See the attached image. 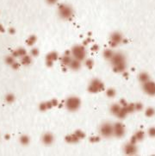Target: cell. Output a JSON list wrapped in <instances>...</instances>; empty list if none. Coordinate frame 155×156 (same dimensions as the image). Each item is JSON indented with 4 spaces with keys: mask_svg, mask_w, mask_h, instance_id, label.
Returning a JSON list of instances; mask_svg holds the SVG:
<instances>
[{
    "mask_svg": "<svg viewBox=\"0 0 155 156\" xmlns=\"http://www.w3.org/2000/svg\"><path fill=\"white\" fill-rule=\"evenodd\" d=\"M58 14L60 18L64 20H68L73 16V10L68 5L61 4L58 7Z\"/></svg>",
    "mask_w": 155,
    "mask_h": 156,
    "instance_id": "6da1fadb",
    "label": "cell"
},
{
    "mask_svg": "<svg viewBox=\"0 0 155 156\" xmlns=\"http://www.w3.org/2000/svg\"><path fill=\"white\" fill-rule=\"evenodd\" d=\"M65 105L69 111H77L81 106V100L78 97H69L67 98Z\"/></svg>",
    "mask_w": 155,
    "mask_h": 156,
    "instance_id": "7a4b0ae2",
    "label": "cell"
},
{
    "mask_svg": "<svg viewBox=\"0 0 155 156\" xmlns=\"http://www.w3.org/2000/svg\"><path fill=\"white\" fill-rule=\"evenodd\" d=\"M71 54L74 59L83 61L86 57V50L82 45H75L71 50Z\"/></svg>",
    "mask_w": 155,
    "mask_h": 156,
    "instance_id": "3957f363",
    "label": "cell"
},
{
    "mask_svg": "<svg viewBox=\"0 0 155 156\" xmlns=\"http://www.w3.org/2000/svg\"><path fill=\"white\" fill-rule=\"evenodd\" d=\"M103 90H104V85L98 79H93L88 86V91L91 93H97Z\"/></svg>",
    "mask_w": 155,
    "mask_h": 156,
    "instance_id": "277c9868",
    "label": "cell"
},
{
    "mask_svg": "<svg viewBox=\"0 0 155 156\" xmlns=\"http://www.w3.org/2000/svg\"><path fill=\"white\" fill-rule=\"evenodd\" d=\"M99 131L103 137L109 138L114 136V125H112L111 123H109V122L103 123L99 129Z\"/></svg>",
    "mask_w": 155,
    "mask_h": 156,
    "instance_id": "5b68a950",
    "label": "cell"
},
{
    "mask_svg": "<svg viewBox=\"0 0 155 156\" xmlns=\"http://www.w3.org/2000/svg\"><path fill=\"white\" fill-rule=\"evenodd\" d=\"M143 91L149 96H155V83L149 80L146 83H143L142 85Z\"/></svg>",
    "mask_w": 155,
    "mask_h": 156,
    "instance_id": "8992f818",
    "label": "cell"
},
{
    "mask_svg": "<svg viewBox=\"0 0 155 156\" xmlns=\"http://www.w3.org/2000/svg\"><path fill=\"white\" fill-rule=\"evenodd\" d=\"M126 62V59H125V56L122 53H115L113 57L111 58L110 59V63L112 66H115V65H118V64H121V63H125Z\"/></svg>",
    "mask_w": 155,
    "mask_h": 156,
    "instance_id": "52a82bcc",
    "label": "cell"
},
{
    "mask_svg": "<svg viewBox=\"0 0 155 156\" xmlns=\"http://www.w3.org/2000/svg\"><path fill=\"white\" fill-rule=\"evenodd\" d=\"M125 134V127L122 123L116 122L114 125V136L116 137H121Z\"/></svg>",
    "mask_w": 155,
    "mask_h": 156,
    "instance_id": "ba28073f",
    "label": "cell"
},
{
    "mask_svg": "<svg viewBox=\"0 0 155 156\" xmlns=\"http://www.w3.org/2000/svg\"><path fill=\"white\" fill-rule=\"evenodd\" d=\"M137 151H138V149H137V147L135 146V144L131 143V142L126 144L123 147V152L127 155H135L137 153Z\"/></svg>",
    "mask_w": 155,
    "mask_h": 156,
    "instance_id": "9c48e42d",
    "label": "cell"
},
{
    "mask_svg": "<svg viewBox=\"0 0 155 156\" xmlns=\"http://www.w3.org/2000/svg\"><path fill=\"white\" fill-rule=\"evenodd\" d=\"M59 57V54L56 53V52H51L49 53L47 57H46V62H47V67H52L53 64V62L58 59Z\"/></svg>",
    "mask_w": 155,
    "mask_h": 156,
    "instance_id": "30bf717a",
    "label": "cell"
},
{
    "mask_svg": "<svg viewBox=\"0 0 155 156\" xmlns=\"http://www.w3.org/2000/svg\"><path fill=\"white\" fill-rule=\"evenodd\" d=\"M42 141L45 145H51L54 141V136H53V134H51L49 132H47L42 136Z\"/></svg>",
    "mask_w": 155,
    "mask_h": 156,
    "instance_id": "8fae6325",
    "label": "cell"
},
{
    "mask_svg": "<svg viewBox=\"0 0 155 156\" xmlns=\"http://www.w3.org/2000/svg\"><path fill=\"white\" fill-rule=\"evenodd\" d=\"M122 40H123V36L119 32H113L110 35V41L113 42H115L116 44H119V43L122 42Z\"/></svg>",
    "mask_w": 155,
    "mask_h": 156,
    "instance_id": "7c38bea8",
    "label": "cell"
},
{
    "mask_svg": "<svg viewBox=\"0 0 155 156\" xmlns=\"http://www.w3.org/2000/svg\"><path fill=\"white\" fill-rule=\"evenodd\" d=\"M81 62L80 60L78 59H73V60L71 61L70 65L68 66L71 69L73 70H75V71H78V69H80L81 67Z\"/></svg>",
    "mask_w": 155,
    "mask_h": 156,
    "instance_id": "4fadbf2b",
    "label": "cell"
},
{
    "mask_svg": "<svg viewBox=\"0 0 155 156\" xmlns=\"http://www.w3.org/2000/svg\"><path fill=\"white\" fill-rule=\"evenodd\" d=\"M72 60H73V58L69 54H65V55H63V56L60 58L61 64L63 65V66H65V67L69 66Z\"/></svg>",
    "mask_w": 155,
    "mask_h": 156,
    "instance_id": "5bb4252c",
    "label": "cell"
},
{
    "mask_svg": "<svg viewBox=\"0 0 155 156\" xmlns=\"http://www.w3.org/2000/svg\"><path fill=\"white\" fill-rule=\"evenodd\" d=\"M66 141L68 142V143H77L79 141V138L75 135V134H72V135H68L66 136L65 138Z\"/></svg>",
    "mask_w": 155,
    "mask_h": 156,
    "instance_id": "9a60e30c",
    "label": "cell"
},
{
    "mask_svg": "<svg viewBox=\"0 0 155 156\" xmlns=\"http://www.w3.org/2000/svg\"><path fill=\"white\" fill-rule=\"evenodd\" d=\"M113 69H114V72H115V73H123V72H125L126 62H125V63H121V64H118V65L113 66Z\"/></svg>",
    "mask_w": 155,
    "mask_h": 156,
    "instance_id": "2e32d148",
    "label": "cell"
},
{
    "mask_svg": "<svg viewBox=\"0 0 155 156\" xmlns=\"http://www.w3.org/2000/svg\"><path fill=\"white\" fill-rule=\"evenodd\" d=\"M21 63L23 65V66H28L30 65L31 63H32V59H31V57L28 54L21 57Z\"/></svg>",
    "mask_w": 155,
    "mask_h": 156,
    "instance_id": "e0dca14e",
    "label": "cell"
},
{
    "mask_svg": "<svg viewBox=\"0 0 155 156\" xmlns=\"http://www.w3.org/2000/svg\"><path fill=\"white\" fill-rule=\"evenodd\" d=\"M121 107H122V106H121V104H112V105L110 106V112H111L113 115L116 116V115L119 113V111L121 110Z\"/></svg>",
    "mask_w": 155,
    "mask_h": 156,
    "instance_id": "ac0fdd59",
    "label": "cell"
},
{
    "mask_svg": "<svg viewBox=\"0 0 155 156\" xmlns=\"http://www.w3.org/2000/svg\"><path fill=\"white\" fill-rule=\"evenodd\" d=\"M139 80L143 84V83H146V82H147V81H149L150 80V77H149V75H148V73H145V72H142V73H140V74H139Z\"/></svg>",
    "mask_w": 155,
    "mask_h": 156,
    "instance_id": "d6986e66",
    "label": "cell"
},
{
    "mask_svg": "<svg viewBox=\"0 0 155 156\" xmlns=\"http://www.w3.org/2000/svg\"><path fill=\"white\" fill-rule=\"evenodd\" d=\"M114 54H115V53L113 52V50H112V49H110V48H107V49H105V50L104 51V53H103V56H104L106 59L110 60V59H111V58L113 57Z\"/></svg>",
    "mask_w": 155,
    "mask_h": 156,
    "instance_id": "ffe728a7",
    "label": "cell"
},
{
    "mask_svg": "<svg viewBox=\"0 0 155 156\" xmlns=\"http://www.w3.org/2000/svg\"><path fill=\"white\" fill-rule=\"evenodd\" d=\"M128 114H129V111H128V110L126 109V107H125V106H122L121 109V110L119 111V113L116 115V116H117L118 118L122 119V118H125L126 116H127Z\"/></svg>",
    "mask_w": 155,
    "mask_h": 156,
    "instance_id": "44dd1931",
    "label": "cell"
},
{
    "mask_svg": "<svg viewBox=\"0 0 155 156\" xmlns=\"http://www.w3.org/2000/svg\"><path fill=\"white\" fill-rule=\"evenodd\" d=\"M36 36H34V35H32V36H30L28 39H27V41H26V42H27V44L28 45V46H33L35 43H36Z\"/></svg>",
    "mask_w": 155,
    "mask_h": 156,
    "instance_id": "7402d4cb",
    "label": "cell"
},
{
    "mask_svg": "<svg viewBox=\"0 0 155 156\" xmlns=\"http://www.w3.org/2000/svg\"><path fill=\"white\" fill-rule=\"evenodd\" d=\"M20 143L22 145H28L29 143V137L28 136H22L20 137Z\"/></svg>",
    "mask_w": 155,
    "mask_h": 156,
    "instance_id": "603a6c76",
    "label": "cell"
},
{
    "mask_svg": "<svg viewBox=\"0 0 155 156\" xmlns=\"http://www.w3.org/2000/svg\"><path fill=\"white\" fill-rule=\"evenodd\" d=\"M5 62H6V64L12 66V65H13V63L15 62V57H13L12 55L6 56V57H5Z\"/></svg>",
    "mask_w": 155,
    "mask_h": 156,
    "instance_id": "cb8c5ba5",
    "label": "cell"
},
{
    "mask_svg": "<svg viewBox=\"0 0 155 156\" xmlns=\"http://www.w3.org/2000/svg\"><path fill=\"white\" fill-rule=\"evenodd\" d=\"M135 138L137 139V141H141V140H143L144 139V137H145V133L143 132V131H137L136 133H135Z\"/></svg>",
    "mask_w": 155,
    "mask_h": 156,
    "instance_id": "d4e9b609",
    "label": "cell"
},
{
    "mask_svg": "<svg viewBox=\"0 0 155 156\" xmlns=\"http://www.w3.org/2000/svg\"><path fill=\"white\" fill-rule=\"evenodd\" d=\"M5 101L7 102V103H9V104H11V103H13L14 101H15V96L13 95V94H8V95H6V97H5Z\"/></svg>",
    "mask_w": 155,
    "mask_h": 156,
    "instance_id": "484cf974",
    "label": "cell"
},
{
    "mask_svg": "<svg viewBox=\"0 0 155 156\" xmlns=\"http://www.w3.org/2000/svg\"><path fill=\"white\" fill-rule=\"evenodd\" d=\"M116 94V92L114 89H108L107 91H106V95L109 97V98H114Z\"/></svg>",
    "mask_w": 155,
    "mask_h": 156,
    "instance_id": "4316f807",
    "label": "cell"
},
{
    "mask_svg": "<svg viewBox=\"0 0 155 156\" xmlns=\"http://www.w3.org/2000/svg\"><path fill=\"white\" fill-rule=\"evenodd\" d=\"M125 107H126V109L128 110L129 113L133 112V111L135 110V104H128Z\"/></svg>",
    "mask_w": 155,
    "mask_h": 156,
    "instance_id": "83f0119b",
    "label": "cell"
},
{
    "mask_svg": "<svg viewBox=\"0 0 155 156\" xmlns=\"http://www.w3.org/2000/svg\"><path fill=\"white\" fill-rule=\"evenodd\" d=\"M145 114H146V116L151 117V116H152L155 114V110H154V109H152V108H148V109L146 110Z\"/></svg>",
    "mask_w": 155,
    "mask_h": 156,
    "instance_id": "f1b7e54d",
    "label": "cell"
},
{
    "mask_svg": "<svg viewBox=\"0 0 155 156\" xmlns=\"http://www.w3.org/2000/svg\"><path fill=\"white\" fill-rule=\"evenodd\" d=\"M85 66L89 68V69H91L93 67V66H94V61H93L92 59H86L85 61Z\"/></svg>",
    "mask_w": 155,
    "mask_h": 156,
    "instance_id": "f546056e",
    "label": "cell"
},
{
    "mask_svg": "<svg viewBox=\"0 0 155 156\" xmlns=\"http://www.w3.org/2000/svg\"><path fill=\"white\" fill-rule=\"evenodd\" d=\"M74 134H75L79 139H84V138L85 137V134H84L83 131H81V130H76V131L74 132Z\"/></svg>",
    "mask_w": 155,
    "mask_h": 156,
    "instance_id": "4dcf8cb0",
    "label": "cell"
},
{
    "mask_svg": "<svg viewBox=\"0 0 155 156\" xmlns=\"http://www.w3.org/2000/svg\"><path fill=\"white\" fill-rule=\"evenodd\" d=\"M17 52H18V54H19V56H20V57H22V56H24V55L27 54L26 50H25L24 48H18V49H17Z\"/></svg>",
    "mask_w": 155,
    "mask_h": 156,
    "instance_id": "1f68e13d",
    "label": "cell"
},
{
    "mask_svg": "<svg viewBox=\"0 0 155 156\" xmlns=\"http://www.w3.org/2000/svg\"><path fill=\"white\" fill-rule=\"evenodd\" d=\"M148 135L151 137H155V127H151L148 130Z\"/></svg>",
    "mask_w": 155,
    "mask_h": 156,
    "instance_id": "d6a6232c",
    "label": "cell"
},
{
    "mask_svg": "<svg viewBox=\"0 0 155 156\" xmlns=\"http://www.w3.org/2000/svg\"><path fill=\"white\" fill-rule=\"evenodd\" d=\"M39 109L41 111H45L47 110V104L46 103H42L39 106Z\"/></svg>",
    "mask_w": 155,
    "mask_h": 156,
    "instance_id": "836d02e7",
    "label": "cell"
},
{
    "mask_svg": "<svg viewBox=\"0 0 155 156\" xmlns=\"http://www.w3.org/2000/svg\"><path fill=\"white\" fill-rule=\"evenodd\" d=\"M38 54H39V50L37 48H33L32 50H31V55L32 56L36 57V56H38Z\"/></svg>",
    "mask_w": 155,
    "mask_h": 156,
    "instance_id": "e575fe53",
    "label": "cell"
},
{
    "mask_svg": "<svg viewBox=\"0 0 155 156\" xmlns=\"http://www.w3.org/2000/svg\"><path fill=\"white\" fill-rule=\"evenodd\" d=\"M90 141L91 142H98V141H100V138L98 136H92V137L90 138Z\"/></svg>",
    "mask_w": 155,
    "mask_h": 156,
    "instance_id": "d590c367",
    "label": "cell"
},
{
    "mask_svg": "<svg viewBox=\"0 0 155 156\" xmlns=\"http://www.w3.org/2000/svg\"><path fill=\"white\" fill-rule=\"evenodd\" d=\"M19 67H20V64L18 63V62H16V61L14 62L13 65H12V68L15 69V70H17L19 68Z\"/></svg>",
    "mask_w": 155,
    "mask_h": 156,
    "instance_id": "8d00e7d4",
    "label": "cell"
},
{
    "mask_svg": "<svg viewBox=\"0 0 155 156\" xmlns=\"http://www.w3.org/2000/svg\"><path fill=\"white\" fill-rule=\"evenodd\" d=\"M142 109V104L140 103L135 104V110H140Z\"/></svg>",
    "mask_w": 155,
    "mask_h": 156,
    "instance_id": "74e56055",
    "label": "cell"
},
{
    "mask_svg": "<svg viewBox=\"0 0 155 156\" xmlns=\"http://www.w3.org/2000/svg\"><path fill=\"white\" fill-rule=\"evenodd\" d=\"M57 1L58 0H46V2L48 4V5H54V4H56L57 3Z\"/></svg>",
    "mask_w": 155,
    "mask_h": 156,
    "instance_id": "f35d334b",
    "label": "cell"
},
{
    "mask_svg": "<svg viewBox=\"0 0 155 156\" xmlns=\"http://www.w3.org/2000/svg\"><path fill=\"white\" fill-rule=\"evenodd\" d=\"M12 56H13V57H15V58H16V57H20V56H19V54H18V52H17V50L12 51Z\"/></svg>",
    "mask_w": 155,
    "mask_h": 156,
    "instance_id": "ab89813d",
    "label": "cell"
},
{
    "mask_svg": "<svg viewBox=\"0 0 155 156\" xmlns=\"http://www.w3.org/2000/svg\"><path fill=\"white\" fill-rule=\"evenodd\" d=\"M9 33H10L11 35H14V34L16 33L15 28H9Z\"/></svg>",
    "mask_w": 155,
    "mask_h": 156,
    "instance_id": "60d3db41",
    "label": "cell"
},
{
    "mask_svg": "<svg viewBox=\"0 0 155 156\" xmlns=\"http://www.w3.org/2000/svg\"><path fill=\"white\" fill-rule=\"evenodd\" d=\"M120 103H121V105H122V106H126L128 104V103H126V101L124 99H121Z\"/></svg>",
    "mask_w": 155,
    "mask_h": 156,
    "instance_id": "b9f144b4",
    "label": "cell"
},
{
    "mask_svg": "<svg viewBox=\"0 0 155 156\" xmlns=\"http://www.w3.org/2000/svg\"><path fill=\"white\" fill-rule=\"evenodd\" d=\"M137 141H137V139H136V138H135V136H134L132 137V139H131L130 142H131V143H134V144H135Z\"/></svg>",
    "mask_w": 155,
    "mask_h": 156,
    "instance_id": "7bdbcfd3",
    "label": "cell"
},
{
    "mask_svg": "<svg viewBox=\"0 0 155 156\" xmlns=\"http://www.w3.org/2000/svg\"><path fill=\"white\" fill-rule=\"evenodd\" d=\"M0 32H1V33H5V28L3 27L2 24H0Z\"/></svg>",
    "mask_w": 155,
    "mask_h": 156,
    "instance_id": "ee69618b",
    "label": "cell"
},
{
    "mask_svg": "<svg viewBox=\"0 0 155 156\" xmlns=\"http://www.w3.org/2000/svg\"><path fill=\"white\" fill-rule=\"evenodd\" d=\"M91 50L92 51H97V50H98V45H94V46H93L92 48H91Z\"/></svg>",
    "mask_w": 155,
    "mask_h": 156,
    "instance_id": "f6af8a7d",
    "label": "cell"
},
{
    "mask_svg": "<svg viewBox=\"0 0 155 156\" xmlns=\"http://www.w3.org/2000/svg\"><path fill=\"white\" fill-rule=\"evenodd\" d=\"M5 139H7V140H9V139H10V137H11V136H10V135H5Z\"/></svg>",
    "mask_w": 155,
    "mask_h": 156,
    "instance_id": "bcb514c9",
    "label": "cell"
}]
</instances>
